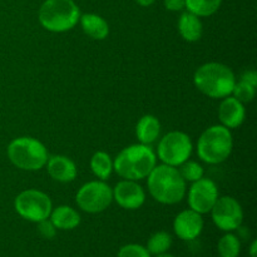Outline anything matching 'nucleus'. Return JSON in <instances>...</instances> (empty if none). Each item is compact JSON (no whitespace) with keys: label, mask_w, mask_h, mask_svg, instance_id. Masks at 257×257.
<instances>
[{"label":"nucleus","mask_w":257,"mask_h":257,"mask_svg":"<svg viewBox=\"0 0 257 257\" xmlns=\"http://www.w3.org/2000/svg\"><path fill=\"white\" fill-rule=\"evenodd\" d=\"M38 231L47 240H52L57 235V228H55V226L53 225L49 218H45V220L38 222Z\"/></svg>","instance_id":"obj_27"},{"label":"nucleus","mask_w":257,"mask_h":257,"mask_svg":"<svg viewBox=\"0 0 257 257\" xmlns=\"http://www.w3.org/2000/svg\"><path fill=\"white\" fill-rule=\"evenodd\" d=\"M38 17L48 32L64 33L79 23L80 10L73 0H45Z\"/></svg>","instance_id":"obj_4"},{"label":"nucleus","mask_w":257,"mask_h":257,"mask_svg":"<svg viewBox=\"0 0 257 257\" xmlns=\"http://www.w3.org/2000/svg\"><path fill=\"white\" fill-rule=\"evenodd\" d=\"M136 2L140 5H142V7H150V5H152L156 0H136Z\"/></svg>","instance_id":"obj_30"},{"label":"nucleus","mask_w":257,"mask_h":257,"mask_svg":"<svg viewBox=\"0 0 257 257\" xmlns=\"http://www.w3.org/2000/svg\"><path fill=\"white\" fill-rule=\"evenodd\" d=\"M161 133V123L152 114H146L138 120L136 125V136L142 145L151 146L157 141Z\"/></svg>","instance_id":"obj_17"},{"label":"nucleus","mask_w":257,"mask_h":257,"mask_svg":"<svg viewBox=\"0 0 257 257\" xmlns=\"http://www.w3.org/2000/svg\"><path fill=\"white\" fill-rule=\"evenodd\" d=\"M232 94L233 97H235L237 100H240L241 103H248L255 98L256 87L255 85L250 84V83L240 80V82L235 83Z\"/></svg>","instance_id":"obj_25"},{"label":"nucleus","mask_w":257,"mask_h":257,"mask_svg":"<svg viewBox=\"0 0 257 257\" xmlns=\"http://www.w3.org/2000/svg\"><path fill=\"white\" fill-rule=\"evenodd\" d=\"M14 207L18 215L24 220L38 223L49 218L53 203L47 193L38 190H25L17 196Z\"/></svg>","instance_id":"obj_8"},{"label":"nucleus","mask_w":257,"mask_h":257,"mask_svg":"<svg viewBox=\"0 0 257 257\" xmlns=\"http://www.w3.org/2000/svg\"><path fill=\"white\" fill-rule=\"evenodd\" d=\"M113 201L112 188L104 181L84 183L75 196L78 207L88 213H99L107 210Z\"/></svg>","instance_id":"obj_9"},{"label":"nucleus","mask_w":257,"mask_h":257,"mask_svg":"<svg viewBox=\"0 0 257 257\" xmlns=\"http://www.w3.org/2000/svg\"><path fill=\"white\" fill-rule=\"evenodd\" d=\"M193 145L190 136L181 131H172L161 138L157 156L163 165L180 167L192 155Z\"/></svg>","instance_id":"obj_7"},{"label":"nucleus","mask_w":257,"mask_h":257,"mask_svg":"<svg viewBox=\"0 0 257 257\" xmlns=\"http://www.w3.org/2000/svg\"><path fill=\"white\" fill-rule=\"evenodd\" d=\"M218 198V190L216 183L210 178H201L192 183L188 191V205L191 210L200 215L208 213Z\"/></svg>","instance_id":"obj_11"},{"label":"nucleus","mask_w":257,"mask_h":257,"mask_svg":"<svg viewBox=\"0 0 257 257\" xmlns=\"http://www.w3.org/2000/svg\"><path fill=\"white\" fill-rule=\"evenodd\" d=\"M49 220L57 230H74L80 223V216L74 208L70 206H58L57 208L52 210Z\"/></svg>","instance_id":"obj_18"},{"label":"nucleus","mask_w":257,"mask_h":257,"mask_svg":"<svg viewBox=\"0 0 257 257\" xmlns=\"http://www.w3.org/2000/svg\"><path fill=\"white\" fill-rule=\"evenodd\" d=\"M157 163V156L151 146L132 145L120 151L113 161V171L123 180L141 181L148 177Z\"/></svg>","instance_id":"obj_1"},{"label":"nucleus","mask_w":257,"mask_h":257,"mask_svg":"<svg viewBox=\"0 0 257 257\" xmlns=\"http://www.w3.org/2000/svg\"><path fill=\"white\" fill-rule=\"evenodd\" d=\"M147 187L151 196L162 205H176L186 196V181L172 166L156 165L147 177Z\"/></svg>","instance_id":"obj_2"},{"label":"nucleus","mask_w":257,"mask_h":257,"mask_svg":"<svg viewBox=\"0 0 257 257\" xmlns=\"http://www.w3.org/2000/svg\"><path fill=\"white\" fill-rule=\"evenodd\" d=\"M82 29L88 37L94 40H103L109 35V25L97 14H83L79 18Z\"/></svg>","instance_id":"obj_19"},{"label":"nucleus","mask_w":257,"mask_h":257,"mask_svg":"<svg viewBox=\"0 0 257 257\" xmlns=\"http://www.w3.org/2000/svg\"><path fill=\"white\" fill-rule=\"evenodd\" d=\"M156 257H175L173 255H171V253H167V252H165V253H161V255H157Z\"/></svg>","instance_id":"obj_32"},{"label":"nucleus","mask_w":257,"mask_h":257,"mask_svg":"<svg viewBox=\"0 0 257 257\" xmlns=\"http://www.w3.org/2000/svg\"><path fill=\"white\" fill-rule=\"evenodd\" d=\"M217 251L220 257H238L241 251V242L238 236L233 233H226L217 243Z\"/></svg>","instance_id":"obj_23"},{"label":"nucleus","mask_w":257,"mask_h":257,"mask_svg":"<svg viewBox=\"0 0 257 257\" xmlns=\"http://www.w3.org/2000/svg\"><path fill=\"white\" fill-rule=\"evenodd\" d=\"M47 171L57 182L68 183L77 177V166L67 156H52L47 161Z\"/></svg>","instance_id":"obj_15"},{"label":"nucleus","mask_w":257,"mask_h":257,"mask_svg":"<svg viewBox=\"0 0 257 257\" xmlns=\"http://www.w3.org/2000/svg\"><path fill=\"white\" fill-rule=\"evenodd\" d=\"M246 117V110L243 103L236 99L235 97H226L221 102L218 108V118L223 127L228 130L238 128L243 123Z\"/></svg>","instance_id":"obj_14"},{"label":"nucleus","mask_w":257,"mask_h":257,"mask_svg":"<svg viewBox=\"0 0 257 257\" xmlns=\"http://www.w3.org/2000/svg\"><path fill=\"white\" fill-rule=\"evenodd\" d=\"M196 88L213 99L226 98L232 94L236 77L230 67L222 63H206L197 68L193 75Z\"/></svg>","instance_id":"obj_3"},{"label":"nucleus","mask_w":257,"mask_h":257,"mask_svg":"<svg viewBox=\"0 0 257 257\" xmlns=\"http://www.w3.org/2000/svg\"><path fill=\"white\" fill-rule=\"evenodd\" d=\"M8 157L15 167L23 171H39L49 158L45 146L32 137H19L8 146Z\"/></svg>","instance_id":"obj_6"},{"label":"nucleus","mask_w":257,"mask_h":257,"mask_svg":"<svg viewBox=\"0 0 257 257\" xmlns=\"http://www.w3.org/2000/svg\"><path fill=\"white\" fill-rule=\"evenodd\" d=\"M178 32L186 42H198L203 34L202 22L192 13H183L178 19Z\"/></svg>","instance_id":"obj_16"},{"label":"nucleus","mask_w":257,"mask_h":257,"mask_svg":"<svg viewBox=\"0 0 257 257\" xmlns=\"http://www.w3.org/2000/svg\"><path fill=\"white\" fill-rule=\"evenodd\" d=\"M210 212L213 223L226 232L238 230L243 221L242 207L231 196L218 197Z\"/></svg>","instance_id":"obj_10"},{"label":"nucleus","mask_w":257,"mask_h":257,"mask_svg":"<svg viewBox=\"0 0 257 257\" xmlns=\"http://www.w3.org/2000/svg\"><path fill=\"white\" fill-rule=\"evenodd\" d=\"M165 7L170 12H181L185 8V0H165Z\"/></svg>","instance_id":"obj_28"},{"label":"nucleus","mask_w":257,"mask_h":257,"mask_svg":"<svg viewBox=\"0 0 257 257\" xmlns=\"http://www.w3.org/2000/svg\"><path fill=\"white\" fill-rule=\"evenodd\" d=\"M90 170L95 177L100 181H105L113 172V161L107 152L98 151L90 158Z\"/></svg>","instance_id":"obj_20"},{"label":"nucleus","mask_w":257,"mask_h":257,"mask_svg":"<svg viewBox=\"0 0 257 257\" xmlns=\"http://www.w3.org/2000/svg\"><path fill=\"white\" fill-rule=\"evenodd\" d=\"M117 257H151L147 248L138 243H128L120 247Z\"/></svg>","instance_id":"obj_26"},{"label":"nucleus","mask_w":257,"mask_h":257,"mask_svg":"<svg viewBox=\"0 0 257 257\" xmlns=\"http://www.w3.org/2000/svg\"><path fill=\"white\" fill-rule=\"evenodd\" d=\"M113 200L125 210H138L146 201V192L137 181L123 180L112 188Z\"/></svg>","instance_id":"obj_12"},{"label":"nucleus","mask_w":257,"mask_h":257,"mask_svg":"<svg viewBox=\"0 0 257 257\" xmlns=\"http://www.w3.org/2000/svg\"><path fill=\"white\" fill-rule=\"evenodd\" d=\"M256 246H257L256 241H252V243H251V247H250V256L251 257H256Z\"/></svg>","instance_id":"obj_31"},{"label":"nucleus","mask_w":257,"mask_h":257,"mask_svg":"<svg viewBox=\"0 0 257 257\" xmlns=\"http://www.w3.org/2000/svg\"><path fill=\"white\" fill-rule=\"evenodd\" d=\"M203 230L202 215L193 210H185L176 216L173 221V231L183 241H193Z\"/></svg>","instance_id":"obj_13"},{"label":"nucleus","mask_w":257,"mask_h":257,"mask_svg":"<svg viewBox=\"0 0 257 257\" xmlns=\"http://www.w3.org/2000/svg\"><path fill=\"white\" fill-rule=\"evenodd\" d=\"M240 80H243V82H247L252 85H257V73L255 70H246L241 74Z\"/></svg>","instance_id":"obj_29"},{"label":"nucleus","mask_w":257,"mask_h":257,"mask_svg":"<svg viewBox=\"0 0 257 257\" xmlns=\"http://www.w3.org/2000/svg\"><path fill=\"white\" fill-rule=\"evenodd\" d=\"M233 148L231 131L222 124L212 125L200 136L197 155L207 165H218L230 157Z\"/></svg>","instance_id":"obj_5"},{"label":"nucleus","mask_w":257,"mask_h":257,"mask_svg":"<svg viewBox=\"0 0 257 257\" xmlns=\"http://www.w3.org/2000/svg\"><path fill=\"white\" fill-rule=\"evenodd\" d=\"M172 246V236L166 231L153 233L147 242V250L151 255H161V253L167 252Z\"/></svg>","instance_id":"obj_22"},{"label":"nucleus","mask_w":257,"mask_h":257,"mask_svg":"<svg viewBox=\"0 0 257 257\" xmlns=\"http://www.w3.org/2000/svg\"><path fill=\"white\" fill-rule=\"evenodd\" d=\"M180 172L181 177L186 181V182H196V181L201 180L203 177V167L200 163L195 162V161H186L185 163L180 166Z\"/></svg>","instance_id":"obj_24"},{"label":"nucleus","mask_w":257,"mask_h":257,"mask_svg":"<svg viewBox=\"0 0 257 257\" xmlns=\"http://www.w3.org/2000/svg\"><path fill=\"white\" fill-rule=\"evenodd\" d=\"M221 3L222 0H185V8L198 18L210 17L220 9Z\"/></svg>","instance_id":"obj_21"}]
</instances>
